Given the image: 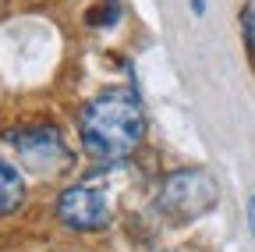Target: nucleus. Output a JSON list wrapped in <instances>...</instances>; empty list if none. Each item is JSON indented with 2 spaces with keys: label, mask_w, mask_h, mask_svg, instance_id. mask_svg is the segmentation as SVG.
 <instances>
[{
  "label": "nucleus",
  "mask_w": 255,
  "mask_h": 252,
  "mask_svg": "<svg viewBox=\"0 0 255 252\" xmlns=\"http://www.w3.org/2000/svg\"><path fill=\"white\" fill-rule=\"evenodd\" d=\"M78 132L89 156L114 164L131 156L145 139V110L131 89H103L85 103Z\"/></svg>",
  "instance_id": "1"
},
{
  "label": "nucleus",
  "mask_w": 255,
  "mask_h": 252,
  "mask_svg": "<svg viewBox=\"0 0 255 252\" xmlns=\"http://www.w3.org/2000/svg\"><path fill=\"white\" fill-rule=\"evenodd\" d=\"M11 142L21 156V164L36 174H53L71 167V153L64 149V139L53 124H36V128H18L11 132Z\"/></svg>",
  "instance_id": "3"
},
{
  "label": "nucleus",
  "mask_w": 255,
  "mask_h": 252,
  "mask_svg": "<svg viewBox=\"0 0 255 252\" xmlns=\"http://www.w3.org/2000/svg\"><path fill=\"white\" fill-rule=\"evenodd\" d=\"M220 192H216V181L206 171H174L163 181V192H159V206L167 213L181 217V220H195L202 213H209L216 206Z\"/></svg>",
  "instance_id": "2"
},
{
  "label": "nucleus",
  "mask_w": 255,
  "mask_h": 252,
  "mask_svg": "<svg viewBox=\"0 0 255 252\" xmlns=\"http://www.w3.org/2000/svg\"><path fill=\"white\" fill-rule=\"evenodd\" d=\"M191 11H195V14L202 18V14H206V0H191Z\"/></svg>",
  "instance_id": "9"
},
{
  "label": "nucleus",
  "mask_w": 255,
  "mask_h": 252,
  "mask_svg": "<svg viewBox=\"0 0 255 252\" xmlns=\"http://www.w3.org/2000/svg\"><path fill=\"white\" fill-rule=\"evenodd\" d=\"M4 4H7V0H0V11H4Z\"/></svg>",
  "instance_id": "10"
},
{
  "label": "nucleus",
  "mask_w": 255,
  "mask_h": 252,
  "mask_svg": "<svg viewBox=\"0 0 255 252\" xmlns=\"http://www.w3.org/2000/svg\"><path fill=\"white\" fill-rule=\"evenodd\" d=\"M57 217L75 231H96L110 220V203L92 185H71L57 196Z\"/></svg>",
  "instance_id": "4"
},
{
  "label": "nucleus",
  "mask_w": 255,
  "mask_h": 252,
  "mask_svg": "<svg viewBox=\"0 0 255 252\" xmlns=\"http://www.w3.org/2000/svg\"><path fill=\"white\" fill-rule=\"evenodd\" d=\"M117 18H121V4H117V0H103V4H96V7L85 14V21H89V25H96V28H100V25H103V28H110Z\"/></svg>",
  "instance_id": "6"
},
{
  "label": "nucleus",
  "mask_w": 255,
  "mask_h": 252,
  "mask_svg": "<svg viewBox=\"0 0 255 252\" xmlns=\"http://www.w3.org/2000/svg\"><path fill=\"white\" fill-rule=\"evenodd\" d=\"M21 196H25V185H21V174L7 164L0 160V217L11 213L21 206Z\"/></svg>",
  "instance_id": "5"
},
{
  "label": "nucleus",
  "mask_w": 255,
  "mask_h": 252,
  "mask_svg": "<svg viewBox=\"0 0 255 252\" xmlns=\"http://www.w3.org/2000/svg\"><path fill=\"white\" fill-rule=\"evenodd\" d=\"M245 210H248V231H252V238H255V196L248 199V206H245Z\"/></svg>",
  "instance_id": "8"
},
{
  "label": "nucleus",
  "mask_w": 255,
  "mask_h": 252,
  "mask_svg": "<svg viewBox=\"0 0 255 252\" xmlns=\"http://www.w3.org/2000/svg\"><path fill=\"white\" fill-rule=\"evenodd\" d=\"M241 25H245V46H248V53H252V60H255V11L245 4V11H241Z\"/></svg>",
  "instance_id": "7"
}]
</instances>
